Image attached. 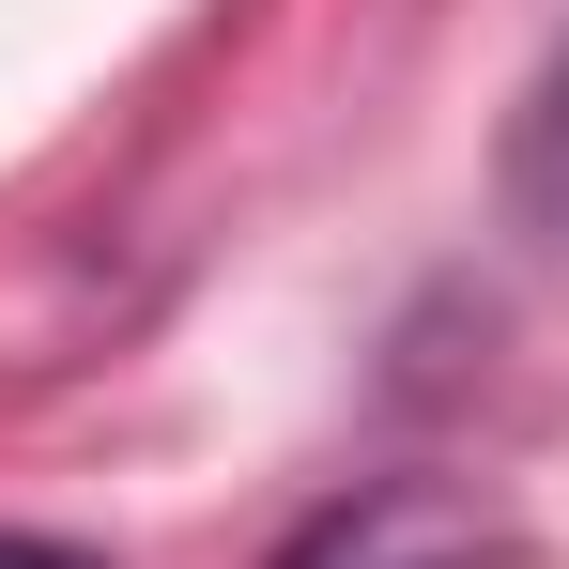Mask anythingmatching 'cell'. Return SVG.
Instances as JSON below:
<instances>
[{
    "label": "cell",
    "mask_w": 569,
    "mask_h": 569,
    "mask_svg": "<svg viewBox=\"0 0 569 569\" xmlns=\"http://www.w3.org/2000/svg\"><path fill=\"white\" fill-rule=\"evenodd\" d=\"M523 200L569 231V47H555V78H539V108H523Z\"/></svg>",
    "instance_id": "7a4b0ae2"
},
{
    "label": "cell",
    "mask_w": 569,
    "mask_h": 569,
    "mask_svg": "<svg viewBox=\"0 0 569 569\" xmlns=\"http://www.w3.org/2000/svg\"><path fill=\"white\" fill-rule=\"evenodd\" d=\"M278 569H492V508L462 477H355L278 539Z\"/></svg>",
    "instance_id": "6da1fadb"
},
{
    "label": "cell",
    "mask_w": 569,
    "mask_h": 569,
    "mask_svg": "<svg viewBox=\"0 0 569 569\" xmlns=\"http://www.w3.org/2000/svg\"><path fill=\"white\" fill-rule=\"evenodd\" d=\"M0 569H93L78 539H0Z\"/></svg>",
    "instance_id": "3957f363"
}]
</instances>
